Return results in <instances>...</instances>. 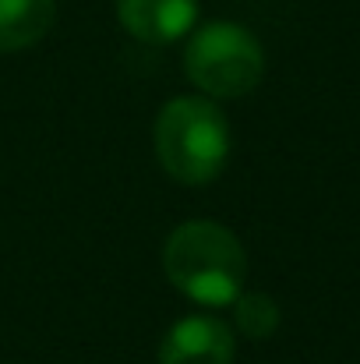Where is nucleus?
<instances>
[{
	"label": "nucleus",
	"instance_id": "obj_1",
	"mask_svg": "<svg viewBox=\"0 0 360 364\" xmlns=\"http://www.w3.org/2000/svg\"><path fill=\"white\" fill-rule=\"evenodd\" d=\"M166 279L195 304H234L247 283V251L240 237L216 220H187L163 244Z\"/></svg>",
	"mask_w": 360,
	"mask_h": 364
},
{
	"label": "nucleus",
	"instance_id": "obj_2",
	"mask_svg": "<svg viewBox=\"0 0 360 364\" xmlns=\"http://www.w3.org/2000/svg\"><path fill=\"white\" fill-rule=\"evenodd\" d=\"M152 145L166 177L184 188H202L230 159V121L209 96H177L159 110Z\"/></svg>",
	"mask_w": 360,
	"mask_h": 364
},
{
	"label": "nucleus",
	"instance_id": "obj_3",
	"mask_svg": "<svg viewBox=\"0 0 360 364\" xmlns=\"http://www.w3.org/2000/svg\"><path fill=\"white\" fill-rule=\"evenodd\" d=\"M184 75L209 100H240L265 78V50L237 21H209L191 28Z\"/></svg>",
	"mask_w": 360,
	"mask_h": 364
},
{
	"label": "nucleus",
	"instance_id": "obj_4",
	"mask_svg": "<svg viewBox=\"0 0 360 364\" xmlns=\"http://www.w3.org/2000/svg\"><path fill=\"white\" fill-rule=\"evenodd\" d=\"M234 329L216 315H187L159 343V364H234Z\"/></svg>",
	"mask_w": 360,
	"mask_h": 364
},
{
	"label": "nucleus",
	"instance_id": "obj_5",
	"mask_svg": "<svg viewBox=\"0 0 360 364\" xmlns=\"http://www.w3.org/2000/svg\"><path fill=\"white\" fill-rule=\"evenodd\" d=\"M117 18L138 43L166 46L195 28L198 0H117Z\"/></svg>",
	"mask_w": 360,
	"mask_h": 364
},
{
	"label": "nucleus",
	"instance_id": "obj_6",
	"mask_svg": "<svg viewBox=\"0 0 360 364\" xmlns=\"http://www.w3.org/2000/svg\"><path fill=\"white\" fill-rule=\"evenodd\" d=\"M57 0H0V50L18 53L50 36Z\"/></svg>",
	"mask_w": 360,
	"mask_h": 364
},
{
	"label": "nucleus",
	"instance_id": "obj_7",
	"mask_svg": "<svg viewBox=\"0 0 360 364\" xmlns=\"http://www.w3.org/2000/svg\"><path fill=\"white\" fill-rule=\"evenodd\" d=\"M234 308H237L240 333L251 336V340H265L279 326V304L268 294H240L234 301Z\"/></svg>",
	"mask_w": 360,
	"mask_h": 364
}]
</instances>
